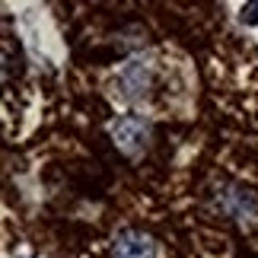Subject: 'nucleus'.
<instances>
[{"label":"nucleus","instance_id":"nucleus-1","mask_svg":"<svg viewBox=\"0 0 258 258\" xmlns=\"http://www.w3.org/2000/svg\"><path fill=\"white\" fill-rule=\"evenodd\" d=\"M214 211L223 217L226 223L239 226L242 233L258 230V191L242 182H223L211 195Z\"/></svg>","mask_w":258,"mask_h":258},{"label":"nucleus","instance_id":"nucleus-2","mask_svg":"<svg viewBox=\"0 0 258 258\" xmlns=\"http://www.w3.org/2000/svg\"><path fill=\"white\" fill-rule=\"evenodd\" d=\"M108 134H112L115 147L124 156H141L147 147H150L153 137V121L144 118L141 112H121L108 121Z\"/></svg>","mask_w":258,"mask_h":258},{"label":"nucleus","instance_id":"nucleus-3","mask_svg":"<svg viewBox=\"0 0 258 258\" xmlns=\"http://www.w3.org/2000/svg\"><path fill=\"white\" fill-rule=\"evenodd\" d=\"M153 64L144 61V57H131V61L121 64V71L115 74V93L124 99V102H141L144 96H150L153 89Z\"/></svg>","mask_w":258,"mask_h":258},{"label":"nucleus","instance_id":"nucleus-4","mask_svg":"<svg viewBox=\"0 0 258 258\" xmlns=\"http://www.w3.org/2000/svg\"><path fill=\"white\" fill-rule=\"evenodd\" d=\"M108 258H163V249L150 233L121 230L108 245Z\"/></svg>","mask_w":258,"mask_h":258}]
</instances>
